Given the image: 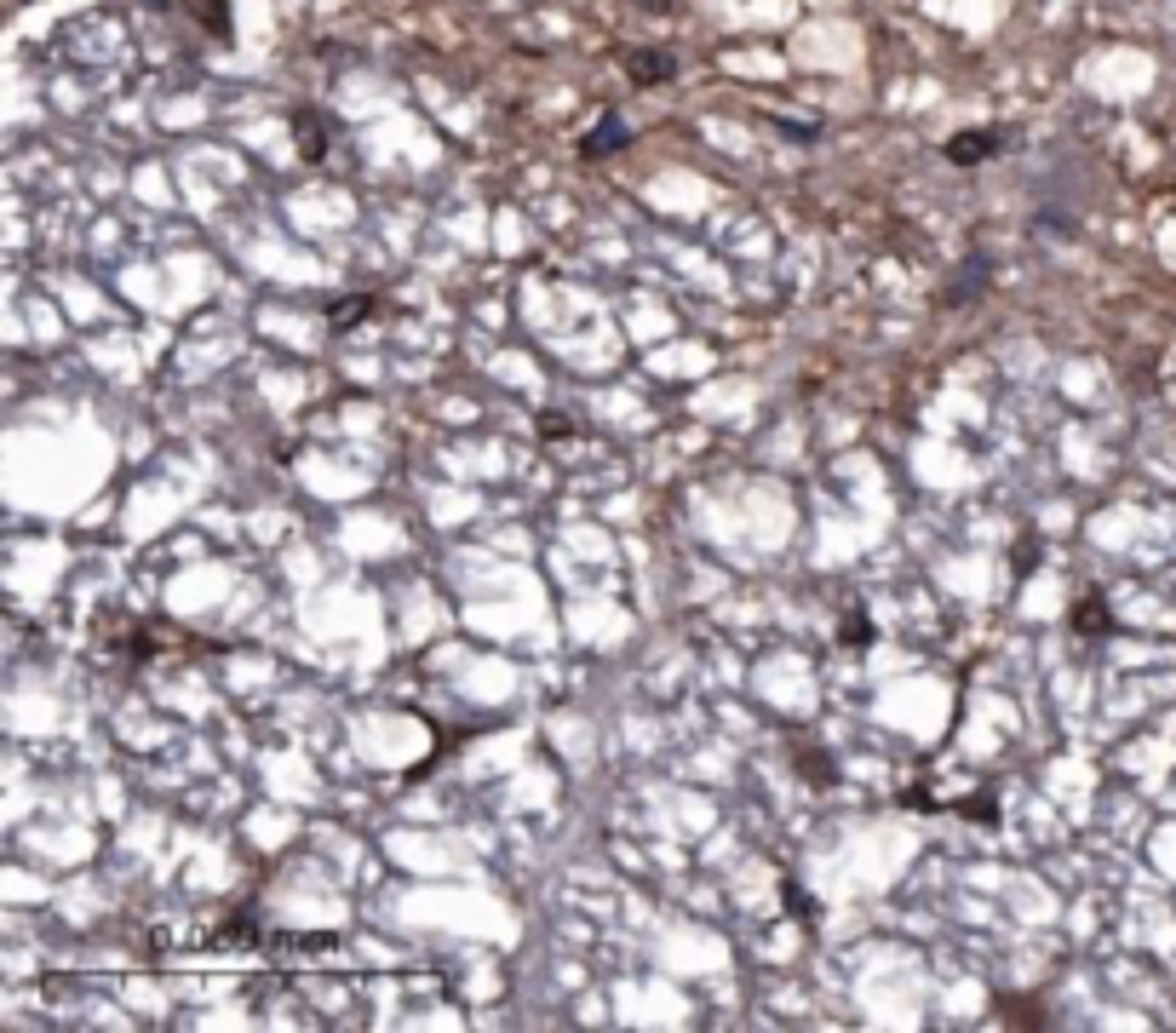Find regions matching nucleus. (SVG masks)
I'll return each mask as SVG.
<instances>
[{"mask_svg":"<svg viewBox=\"0 0 1176 1033\" xmlns=\"http://www.w3.org/2000/svg\"><path fill=\"white\" fill-rule=\"evenodd\" d=\"M1073 626H1079L1085 637H1108V632H1114V614H1108L1102 598H1085V603L1073 609Z\"/></svg>","mask_w":1176,"mask_h":1033,"instance_id":"nucleus-4","label":"nucleus"},{"mask_svg":"<svg viewBox=\"0 0 1176 1033\" xmlns=\"http://www.w3.org/2000/svg\"><path fill=\"white\" fill-rule=\"evenodd\" d=\"M373 311V299H345V305H339V311H334V334H345V327H356L362 322V316H368Z\"/></svg>","mask_w":1176,"mask_h":1033,"instance_id":"nucleus-5","label":"nucleus"},{"mask_svg":"<svg viewBox=\"0 0 1176 1033\" xmlns=\"http://www.w3.org/2000/svg\"><path fill=\"white\" fill-rule=\"evenodd\" d=\"M626 144H632V126H626L614 110H608L603 126H597L592 138H580V155H608V150H626Z\"/></svg>","mask_w":1176,"mask_h":1033,"instance_id":"nucleus-1","label":"nucleus"},{"mask_svg":"<svg viewBox=\"0 0 1176 1033\" xmlns=\"http://www.w3.org/2000/svg\"><path fill=\"white\" fill-rule=\"evenodd\" d=\"M843 643H850V649L867 643V626H861V614H850V621H843Z\"/></svg>","mask_w":1176,"mask_h":1033,"instance_id":"nucleus-6","label":"nucleus"},{"mask_svg":"<svg viewBox=\"0 0 1176 1033\" xmlns=\"http://www.w3.org/2000/svg\"><path fill=\"white\" fill-rule=\"evenodd\" d=\"M626 69H632L637 81H649V87H660V81L678 76V63H671L666 52H632V58H626Z\"/></svg>","mask_w":1176,"mask_h":1033,"instance_id":"nucleus-3","label":"nucleus"},{"mask_svg":"<svg viewBox=\"0 0 1176 1033\" xmlns=\"http://www.w3.org/2000/svg\"><path fill=\"white\" fill-rule=\"evenodd\" d=\"M993 150H999V133H970V138H953V144H947V162L976 167V162H987Z\"/></svg>","mask_w":1176,"mask_h":1033,"instance_id":"nucleus-2","label":"nucleus"}]
</instances>
